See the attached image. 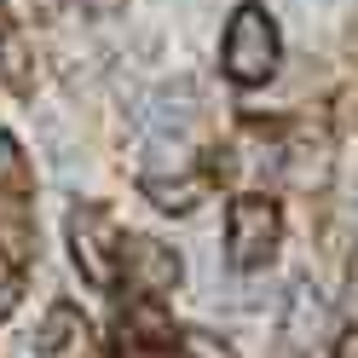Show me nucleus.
<instances>
[{"mask_svg": "<svg viewBox=\"0 0 358 358\" xmlns=\"http://www.w3.org/2000/svg\"><path fill=\"white\" fill-rule=\"evenodd\" d=\"M226 70L243 87L272 81V70H278V29H272V17H266V6H243L231 17V29H226Z\"/></svg>", "mask_w": 358, "mask_h": 358, "instance_id": "nucleus-1", "label": "nucleus"}, {"mask_svg": "<svg viewBox=\"0 0 358 358\" xmlns=\"http://www.w3.org/2000/svg\"><path fill=\"white\" fill-rule=\"evenodd\" d=\"M278 237H283L278 203H266V196H237L231 203V260L243 266V272H255V266L272 260Z\"/></svg>", "mask_w": 358, "mask_h": 358, "instance_id": "nucleus-2", "label": "nucleus"}, {"mask_svg": "<svg viewBox=\"0 0 358 358\" xmlns=\"http://www.w3.org/2000/svg\"><path fill=\"white\" fill-rule=\"evenodd\" d=\"M70 249H76V266H81L87 283H116V260H110V249H116V220L104 208L81 203L70 214Z\"/></svg>", "mask_w": 358, "mask_h": 358, "instance_id": "nucleus-3", "label": "nucleus"}, {"mask_svg": "<svg viewBox=\"0 0 358 358\" xmlns=\"http://www.w3.org/2000/svg\"><path fill=\"white\" fill-rule=\"evenodd\" d=\"M139 127H145V139L156 150H168V145L179 150L191 139V127H196V81H173V87H162V93H150Z\"/></svg>", "mask_w": 358, "mask_h": 358, "instance_id": "nucleus-4", "label": "nucleus"}, {"mask_svg": "<svg viewBox=\"0 0 358 358\" xmlns=\"http://www.w3.org/2000/svg\"><path fill=\"white\" fill-rule=\"evenodd\" d=\"M116 249H122V278H127L133 295L156 301V295H168V289L179 283V255L168 249V243H156V237H127V243H116Z\"/></svg>", "mask_w": 358, "mask_h": 358, "instance_id": "nucleus-5", "label": "nucleus"}, {"mask_svg": "<svg viewBox=\"0 0 358 358\" xmlns=\"http://www.w3.org/2000/svg\"><path fill=\"white\" fill-rule=\"evenodd\" d=\"M324 329H329V306H324L318 289L301 278V283L283 295V347H289V352H306V347H318Z\"/></svg>", "mask_w": 358, "mask_h": 358, "instance_id": "nucleus-6", "label": "nucleus"}, {"mask_svg": "<svg viewBox=\"0 0 358 358\" xmlns=\"http://www.w3.org/2000/svg\"><path fill=\"white\" fill-rule=\"evenodd\" d=\"M29 358H87V324L76 306H52L29 335Z\"/></svg>", "mask_w": 358, "mask_h": 358, "instance_id": "nucleus-7", "label": "nucleus"}, {"mask_svg": "<svg viewBox=\"0 0 358 358\" xmlns=\"http://www.w3.org/2000/svg\"><path fill=\"white\" fill-rule=\"evenodd\" d=\"M289 156H295V162H283V179H289V185H318V179L329 173L324 139H295V145H289Z\"/></svg>", "mask_w": 358, "mask_h": 358, "instance_id": "nucleus-8", "label": "nucleus"}, {"mask_svg": "<svg viewBox=\"0 0 358 358\" xmlns=\"http://www.w3.org/2000/svg\"><path fill=\"white\" fill-rule=\"evenodd\" d=\"M203 191H208V185H203L196 173H185V179H145V196H150L156 208H173V214H179V208H191Z\"/></svg>", "mask_w": 358, "mask_h": 358, "instance_id": "nucleus-9", "label": "nucleus"}, {"mask_svg": "<svg viewBox=\"0 0 358 358\" xmlns=\"http://www.w3.org/2000/svg\"><path fill=\"white\" fill-rule=\"evenodd\" d=\"M122 329H139L145 341H168V324H162V312H156V306H139V312H127V318H122Z\"/></svg>", "mask_w": 358, "mask_h": 358, "instance_id": "nucleus-10", "label": "nucleus"}, {"mask_svg": "<svg viewBox=\"0 0 358 358\" xmlns=\"http://www.w3.org/2000/svg\"><path fill=\"white\" fill-rule=\"evenodd\" d=\"M179 347H185V358H231V347H220L208 329H185V335H179Z\"/></svg>", "mask_w": 358, "mask_h": 358, "instance_id": "nucleus-11", "label": "nucleus"}, {"mask_svg": "<svg viewBox=\"0 0 358 358\" xmlns=\"http://www.w3.org/2000/svg\"><path fill=\"white\" fill-rule=\"evenodd\" d=\"M0 249H6L12 260L29 255V231H24V220H17V214H0Z\"/></svg>", "mask_w": 358, "mask_h": 358, "instance_id": "nucleus-12", "label": "nucleus"}, {"mask_svg": "<svg viewBox=\"0 0 358 358\" xmlns=\"http://www.w3.org/2000/svg\"><path fill=\"white\" fill-rule=\"evenodd\" d=\"M0 70H6L12 87H29V70H24V47L17 41H0Z\"/></svg>", "mask_w": 358, "mask_h": 358, "instance_id": "nucleus-13", "label": "nucleus"}, {"mask_svg": "<svg viewBox=\"0 0 358 358\" xmlns=\"http://www.w3.org/2000/svg\"><path fill=\"white\" fill-rule=\"evenodd\" d=\"M0 185H24V156L6 133H0Z\"/></svg>", "mask_w": 358, "mask_h": 358, "instance_id": "nucleus-14", "label": "nucleus"}, {"mask_svg": "<svg viewBox=\"0 0 358 358\" xmlns=\"http://www.w3.org/2000/svg\"><path fill=\"white\" fill-rule=\"evenodd\" d=\"M76 6H81L87 17H116V12L127 6V0H76Z\"/></svg>", "mask_w": 358, "mask_h": 358, "instance_id": "nucleus-15", "label": "nucleus"}, {"mask_svg": "<svg viewBox=\"0 0 358 358\" xmlns=\"http://www.w3.org/2000/svg\"><path fill=\"white\" fill-rule=\"evenodd\" d=\"M12 306H17V283H12V272H6V266H0V318H6Z\"/></svg>", "mask_w": 358, "mask_h": 358, "instance_id": "nucleus-16", "label": "nucleus"}, {"mask_svg": "<svg viewBox=\"0 0 358 358\" xmlns=\"http://www.w3.org/2000/svg\"><path fill=\"white\" fill-rule=\"evenodd\" d=\"M335 358H358V329H347L341 341H335Z\"/></svg>", "mask_w": 358, "mask_h": 358, "instance_id": "nucleus-17", "label": "nucleus"}]
</instances>
